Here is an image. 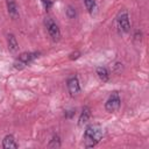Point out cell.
<instances>
[{
    "label": "cell",
    "instance_id": "cell-12",
    "mask_svg": "<svg viewBox=\"0 0 149 149\" xmlns=\"http://www.w3.org/2000/svg\"><path fill=\"white\" fill-rule=\"evenodd\" d=\"M84 3L86 6V9L90 14H93L95 10V0H84Z\"/></svg>",
    "mask_w": 149,
    "mask_h": 149
},
{
    "label": "cell",
    "instance_id": "cell-4",
    "mask_svg": "<svg viewBox=\"0 0 149 149\" xmlns=\"http://www.w3.org/2000/svg\"><path fill=\"white\" fill-rule=\"evenodd\" d=\"M45 27H47V30H48L50 37L54 41H59L61 30H59V27L56 24V22H54L50 17H48V19H45Z\"/></svg>",
    "mask_w": 149,
    "mask_h": 149
},
{
    "label": "cell",
    "instance_id": "cell-16",
    "mask_svg": "<svg viewBox=\"0 0 149 149\" xmlns=\"http://www.w3.org/2000/svg\"><path fill=\"white\" fill-rule=\"evenodd\" d=\"M80 56V54L78 52V51H76V52H72L71 55H70V59H76V58H78Z\"/></svg>",
    "mask_w": 149,
    "mask_h": 149
},
{
    "label": "cell",
    "instance_id": "cell-6",
    "mask_svg": "<svg viewBox=\"0 0 149 149\" xmlns=\"http://www.w3.org/2000/svg\"><path fill=\"white\" fill-rule=\"evenodd\" d=\"M68 90L72 97L77 95L80 92V85H79V81L76 77H71L68 79Z\"/></svg>",
    "mask_w": 149,
    "mask_h": 149
},
{
    "label": "cell",
    "instance_id": "cell-15",
    "mask_svg": "<svg viewBox=\"0 0 149 149\" xmlns=\"http://www.w3.org/2000/svg\"><path fill=\"white\" fill-rule=\"evenodd\" d=\"M68 15H69V17H71V19L76 16V10H74L73 7L69 6V8H68Z\"/></svg>",
    "mask_w": 149,
    "mask_h": 149
},
{
    "label": "cell",
    "instance_id": "cell-7",
    "mask_svg": "<svg viewBox=\"0 0 149 149\" xmlns=\"http://www.w3.org/2000/svg\"><path fill=\"white\" fill-rule=\"evenodd\" d=\"M6 3H7V10H8L9 16L12 19H17V16H19V9H17L16 1L15 0H6Z\"/></svg>",
    "mask_w": 149,
    "mask_h": 149
},
{
    "label": "cell",
    "instance_id": "cell-9",
    "mask_svg": "<svg viewBox=\"0 0 149 149\" xmlns=\"http://www.w3.org/2000/svg\"><path fill=\"white\" fill-rule=\"evenodd\" d=\"M90 116H91V109H90V107H87V106H86V107H84V108H83V111H81V113H80V115H79L78 125H79V126L85 125V123L88 121Z\"/></svg>",
    "mask_w": 149,
    "mask_h": 149
},
{
    "label": "cell",
    "instance_id": "cell-10",
    "mask_svg": "<svg viewBox=\"0 0 149 149\" xmlns=\"http://www.w3.org/2000/svg\"><path fill=\"white\" fill-rule=\"evenodd\" d=\"M7 43H8V49L12 51V52H15L17 51L19 49V44H17V41L15 38V36L13 34H9L7 36Z\"/></svg>",
    "mask_w": 149,
    "mask_h": 149
},
{
    "label": "cell",
    "instance_id": "cell-3",
    "mask_svg": "<svg viewBox=\"0 0 149 149\" xmlns=\"http://www.w3.org/2000/svg\"><path fill=\"white\" fill-rule=\"evenodd\" d=\"M118 22V27L122 33H128L130 30V22H129V16L127 10H122L120 12V14L118 15L116 19Z\"/></svg>",
    "mask_w": 149,
    "mask_h": 149
},
{
    "label": "cell",
    "instance_id": "cell-14",
    "mask_svg": "<svg viewBox=\"0 0 149 149\" xmlns=\"http://www.w3.org/2000/svg\"><path fill=\"white\" fill-rule=\"evenodd\" d=\"M41 1H42V3H43V6H44L45 9H50L51 6H52V3H54L52 0H41Z\"/></svg>",
    "mask_w": 149,
    "mask_h": 149
},
{
    "label": "cell",
    "instance_id": "cell-8",
    "mask_svg": "<svg viewBox=\"0 0 149 149\" xmlns=\"http://www.w3.org/2000/svg\"><path fill=\"white\" fill-rule=\"evenodd\" d=\"M2 147L5 149H16L19 146L15 142V139L13 135H6L3 137V141H2Z\"/></svg>",
    "mask_w": 149,
    "mask_h": 149
},
{
    "label": "cell",
    "instance_id": "cell-2",
    "mask_svg": "<svg viewBox=\"0 0 149 149\" xmlns=\"http://www.w3.org/2000/svg\"><path fill=\"white\" fill-rule=\"evenodd\" d=\"M38 55H40V52H23V54H21L17 57V59L14 62V68L17 70L23 69L26 65H28L29 63L35 61L38 57Z\"/></svg>",
    "mask_w": 149,
    "mask_h": 149
},
{
    "label": "cell",
    "instance_id": "cell-13",
    "mask_svg": "<svg viewBox=\"0 0 149 149\" xmlns=\"http://www.w3.org/2000/svg\"><path fill=\"white\" fill-rule=\"evenodd\" d=\"M49 148H59L61 147V141H59V137L57 135H54L52 136V140L50 141V143L48 144Z\"/></svg>",
    "mask_w": 149,
    "mask_h": 149
},
{
    "label": "cell",
    "instance_id": "cell-1",
    "mask_svg": "<svg viewBox=\"0 0 149 149\" xmlns=\"http://www.w3.org/2000/svg\"><path fill=\"white\" fill-rule=\"evenodd\" d=\"M104 135L102 128L99 125H90L86 127L84 133V146L86 148H92L97 146Z\"/></svg>",
    "mask_w": 149,
    "mask_h": 149
},
{
    "label": "cell",
    "instance_id": "cell-5",
    "mask_svg": "<svg viewBox=\"0 0 149 149\" xmlns=\"http://www.w3.org/2000/svg\"><path fill=\"white\" fill-rule=\"evenodd\" d=\"M120 107V97L118 92H113L109 98L107 99L106 104H105V108L107 112H116Z\"/></svg>",
    "mask_w": 149,
    "mask_h": 149
},
{
    "label": "cell",
    "instance_id": "cell-11",
    "mask_svg": "<svg viewBox=\"0 0 149 149\" xmlns=\"http://www.w3.org/2000/svg\"><path fill=\"white\" fill-rule=\"evenodd\" d=\"M97 74H98V77H99L102 81H107L108 78H109V73H108L107 69L104 68V66H99V68H97Z\"/></svg>",
    "mask_w": 149,
    "mask_h": 149
}]
</instances>
